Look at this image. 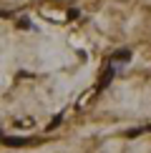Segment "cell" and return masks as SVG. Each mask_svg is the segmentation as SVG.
Wrapping results in <instances>:
<instances>
[{
  "label": "cell",
  "instance_id": "cell-1",
  "mask_svg": "<svg viewBox=\"0 0 151 153\" xmlns=\"http://www.w3.org/2000/svg\"><path fill=\"white\" fill-rule=\"evenodd\" d=\"M113 75H116V68H113V63H111V68H108L103 75H101V80H98V91H103V88L108 85V83L113 80Z\"/></svg>",
  "mask_w": 151,
  "mask_h": 153
},
{
  "label": "cell",
  "instance_id": "cell-3",
  "mask_svg": "<svg viewBox=\"0 0 151 153\" xmlns=\"http://www.w3.org/2000/svg\"><path fill=\"white\" fill-rule=\"evenodd\" d=\"M126 60H131V50H118L111 55V63H126Z\"/></svg>",
  "mask_w": 151,
  "mask_h": 153
},
{
  "label": "cell",
  "instance_id": "cell-2",
  "mask_svg": "<svg viewBox=\"0 0 151 153\" xmlns=\"http://www.w3.org/2000/svg\"><path fill=\"white\" fill-rule=\"evenodd\" d=\"M0 141H3L5 146H13V148H18V146H28L30 143V138H0Z\"/></svg>",
  "mask_w": 151,
  "mask_h": 153
}]
</instances>
